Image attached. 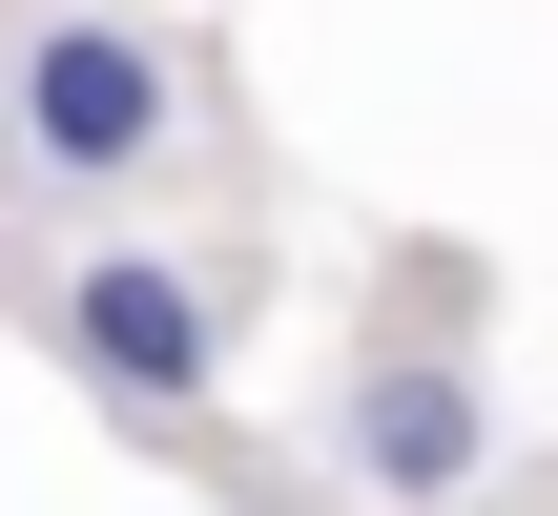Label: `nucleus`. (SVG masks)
Masks as SVG:
<instances>
[{"mask_svg":"<svg viewBox=\"0 0 558 516\" xmlns=\"http://www.w3.org/2000/svg\"><path fill=\"white\" fill-rule=\"evenodd\" d=\"M331 476H373L393 516H456L476 476H497V372L476 352H352V393H331Z\"/></svg>","mask_w":558,"mask_h":516,"instance_id":"7ed1b4c3","label":"nucleus"},{"mask_svg":"<svg viewBox=\"0 0 558 516\" xmlns=\"http://www.w3.org/2000/svg\"><path fill=\"white\" fill-rule=\"evenodd\" d=\"M166 145H186V83H166V41H145V21H104V0L0 21V165H21V186L124 207Z\"/></svg>","mask_w":558,"mask_h":516,"instance_id":"f257e3e1","label":"nucleus"},{"mask_svg":"<svg viewBox=\"0 0 558 516\" xmlns=\"http://www.w3.org/2000/svg\"><path fill=\"white\" fill-rule=\"evenodd\" d=\"M41 310H62V352H83L104 414H207V393H228V310H207L186 248H62Z\"/></svg>","mask_w":558,"mask_h":516,"instance_id":"f03ea898","label":"nucleus"}]
</instances>
